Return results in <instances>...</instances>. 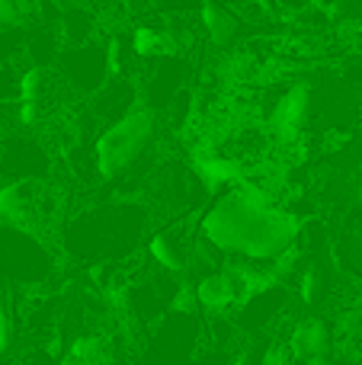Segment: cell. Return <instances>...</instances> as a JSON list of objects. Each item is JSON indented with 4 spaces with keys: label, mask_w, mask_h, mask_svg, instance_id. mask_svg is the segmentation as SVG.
I'll return each mask as SVG.
<instances>
[{
    "label": "cell",
    "mask_w": 362,
    "mask_h": 365,
    "mask_svg": "<svg viewBox=\"0 0 362 365\" xmlns=\"http://www.w3.org/2000/svg\"><path fill=\"white\" fill-rule=\"evenodd\" d=\"M301 221L237 180L205 212L199 234L212 240L231 263L247 266L260 279H273V263L295 247Z\"/></svg>",
    "instance_id": "obj_1"
},
{
    "label": "cell",
    "mask_w": 362,
    "mask_h": 365,
    "mask_svg": "<svg viewBox=\"0 0 362 365\" xmlns=\"http://www.w3.org/2000/svg\"><path fill=\"white\" fill-rule=\"evenodd\" d=\"M145 227V208L138 205H115L96 208L93 215H83L71 225L68 247L74 257L83 259H119L122 253H132L135 234Z\"/></svg>",
    "instance_id": "obj_2"
},
{
    "label": "cell",
    "mask_w": 362,
    "mask_h": 365,
    "mask_svg": "<svg viewBox=\"0 0 362 365\" xmlns=\"http://www.w3.org/2000/svg\"><path fill=\"white\" fill-rule=\"evenodd\" d=\"M154 109L135 106L122 119L109 122L106 132L96 138L93 145V167L103 180H119L122 173L135 170L145 160V154L154 145Z\"/></svg>",
    "instance_id": "obj_3"
},
{
    "label": "cell",
    "mask_w": 362,
    "mask_h": 365,
    "mask_svg": "<svg viewBox=\"0 0 362 365\" xmlns=\"http://www.w3.org/2000/svg\"><path fill=\"white\" fill-rule=\"evenodd\" d=\"M0 276L19 282H36L48 276L45 237L0 221Z\"/></svg>",
    "instance_id": "obj_4"
},
{
    "label": "cell",
    "mask_w": 362,
    "mask_h": 365,
    "mask_svg": "<svg viewBox=\"0 0 362 365\" xmlns=\"http://www.w3.org/2000/svg\"><path fill=\"white\" fill-rule=\"evenodd\" d=\"M55 64L58 68H51V71L58 74V81L81 96L96 93L109 77L106 45L93 42V38H90V42H81V45H68L64 51H58Z\"/></svg>",
    "instance_id": "obj_5"
},
{
    "label": "cell",
    "mask_w": 362,
    "mask_h": 365,
    "mask_svg": "<svg viewBox=\"0 0 362 365\" xmlns=\"http://www.w3.org/2000/svg\"><path fill=\"white\" fill-rule=\"evenodd\" d=\"M157 327H154L151 336V349L164 359H180V356H192V349L202 343L205 327L199 321L196 308L183 311V308H167L164 314L157 317Z\"/></svg>",
    "instance_id": "obj_6"
},
{
    "label": "cell",
    "mask_w": 362,
    "mask_h": 365,
    "mask_svg": "<svg viewBox=\"0 0 362 365\" xmlns=\"http://www.w3.org/2000/svg\"><path fill=\"white\" fill-rule=\"evenodd\" d=\"M51 170V151L38 135H6L0 148V173L10 180H42Z\"/></svg>",
    "instance_id": "obj_7"
},
{
    "label": "cell",
    "mask_w": 362,
    "mask_h": 365,
    "mask_svg": "<svg viewBox=\"0 0 362 365\" xmlns=\"http://www.w3.org/2000/svg\"><path fill=\"white\" fill-rule=\"evenodd\" d=\"M289 349H292V359L301 362H327L337 353V334L324 317H301L292 324L286 336Z\"/></svg>",
    "instance_id": "obj_8"
},
{
    "label": "cell",
    "mask_w": 362,
    "mask_h": 365,
    "mask_svg": "<svg viewBox=\"0 0 362 365\" xmlns=\"http://www.w3.org/2000/svg\"><path fill=\"white\" fill-rule=\"evenodd\" d=\"M192 240L196 237H190V227H183V221H173V225L160 227L151 237V247H148L154 266H160L167 272H177V276L186 272L192 257Z\"/></svg>",
    "instance_id": "obj_9"
},
{
    "label": "cell",
    "mask_w": 362,
    "mask_h": 365,
    "mask_svg": "<svg viewBox=\"0 0 362 365\" xmlns=\"http://www.w3.org/2000/svg\"><path fill=\"white\" fill-rule=\"evenodd\" d=\"M90 103H93L96 119L115 122L138 106V83L128 81L125 74H109L106 83L96 93H90Z\"/></svg>",
    "instance_id": "obj_10"
},
{
    "label": "cell",
    "mask_w": 362,
    "mask_h": 365,
    "mask_svg": "<svg viewBox=\"0 0 362 365\" xmlns=\"http://www.w3.org/2000/svg\"><path fill=\"white\" fill-rule=\"evenodd\" d=\"M199 26H202V36L209 38V45L231 48L237 42V36H241L244 19L224 4H218V0H205L202 10H199Z\"/></svg>",
    "instance_id": "obj_11"
},
{
    "label": "cell",
    "mask_w": 362,
    "mask_h": 365,
    "mask_svg": "<svg viewBox=\"0 0 362 365\" xmlns=\"http://www.w3.org/2000/svg\"><path fill=\"white\" fill-rule=\"evenodd\" d=\"M295 289H299V298L305 308H321V304L331 302L333 295V282H331V269L321 263L318 257H308L299 269V279H295Z\"/></svg>",
    "instance_id": "obj_12"
},
{
    "label": "cell",
    "mask_w": 362,
    "mask_h": 365,
    "mask_svg": "<svg viewBox=\"0 0 362 365\" xmlns=\"http://www.w3.org/2000/svg\"><path fill=\"white\" fill-rule=\"evenodd\" d=\"M331 259L337 272L362 282V225H346V231L340 237H333Z\"/></svg>",
    "instance_id": "obj_13"
},
{
    "label": "cell",
    "mask_w": 362,
    "mask_h": 365,
    "mask_svg": "<svg viewBox=\"0 0 362 365\" xmlns=\"http://www.w3.org/2000/svg\"><path fill=\"white\" fill-rule=\"evenodd\" d=\"M58 36L64 38V45H81V42H90L96 32V19L87 6H64L58 13Z\"/></svg>",
    "instance_id": "obj_14"
},
{
    "label": "cell",
    "mask_w": 362,
    "mask_h": 365,
    "mask_svg": "<svg viewBox=\"0 0 362 365\" xmlns=\"http://www.w3.org/2000/svg\"><path fill=\"white\" fill-rule=\"evenodd\" d=\"M337 340L362 346V289L350 298V304H346L343 314H340V336Z\"/></svg>",
    "instance_id": "obj_15"
},
{
    "label": "cell",
    "mask_w": 362,
    "mask_h": 365,
    "mask_svg": "<svg viewBox=\"0 0 362 365\" xmlns=\"http://www.w3.org/2000/svg\"><path fill=\"white\" fill-rule=\"evenodd\" d=\"M16 304H13V295L0 304V356L10 353L13 340H16Z\"/></svg>",
    "instance_id": "obj_16"
},
{
    "label": "cell",
    "mask_w": 362,
    "mask_h": 365,
    "mask_svg": "<svg viewBox=\"0 0 362 365\" xmlns=\"http://www.w3.org/2000/svg\"><path fill=\"white\" fill-rule=\"evenodd\" d=\"M122 6H125L128 13H141V10H148V6L154 4V0H119Z\"/></svg>",
    "instance_id": "obj_17"
},
{
    "label": "cell",
    "mask_w": 362,
    "mask_h": 365,
    "mask_svg": "<svg viewBox=\"0 0 362 365\" xmlns=\"http://www.w3.org/2000/svg\"><path fill=\"white\" fill-rule=\"evenodd\" d=\"M64 6H87V10H93V4L96 0H61Z\"/></svg>",
    "instance_id": "obj_18"
},
{
    "label": "cell",
    "mask_w": 362,
    "mask_h": 365,
    "mask_svg": "<svg viewBox=\"0 0 362 365\" xmlns=\"http://www.w3.org/2000/svg\"><path fill=\"white\" fill-rule=\"evenodd\" d=\"M10 295H13V292L6 289V279L0 276V304H4V302H6V298H10Z\"/></svg>",
    "instance_id": "obj_19"
}]
</instances>
